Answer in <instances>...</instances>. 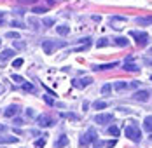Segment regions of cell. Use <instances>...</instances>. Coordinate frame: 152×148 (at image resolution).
Listing matches in <instances>:
<instances>
[{
    "label": "cell",
    "mask_w": 152,
    "mask_h": 148,
    "mask_svg": "<svg viewBox=\"0 0 152 148\" xmlns=\"http://www.w3.org/2000/svg\"><path fill=\"white\" fill-rule=\"evenodd\" d=\"M112 120H114V115H112V113H100V115L94 117V122L100 124V126H103V124H110Z\"/></svg>",
    "instance_id": "cell-6"
},
{
    "label": "cell",
    "mask_w": 152,
    "mask_h": 148,
    "mask_svg": "<svg viewBox=\"0 0 152 148\" xmlns=\"http://www.w3.org/2000/svg\"><path fill=\"white\" fill-rule=\"evenodd\" d=\"M37 124H39V127H51V126H54L56 122H54V118L51 117V115L42 113V115L37 117Z\"/></svg>",
    "instance_id": "cell-4"
},
{
    "label": "cell",
    "mask_w": 152,
    "mask_h": 148,
    "mask_svg": "<svg viewBox=\"0 0 152 148\" xmlns=\"http://www.w3.org/2000/svg\"><path fill=\"white\" fill-rule=\"evenodd\" d=\"M26 115H28V117H33V115H35V112H33L31 108H28V110H26Z\"/></svg>",
    "instance_id": "cell-38"
},
{
    "label": "cell",
    "mask_w": 152,
    "mask_h": 148,
    "mask_svg": "<svg viewBox=\"0 0 152 148\" xmlns=\"http://www.w3.org/2000/svg\"><path fill=\"white\" fill-rule=\"evenodd\" d=\"M19 110H21V108H19L18 104H11L7 110H4V117H14V115L19 113Z\"/></svg>",
    "instance_id": "cell-11"
},
{
    "label": "cell",
    "mask_w": 152,
    "mask_h": 148,
    "mask_svg": "<svg viewBox=\"0 0 152 148\" xmlns=\"http://www.w3.org/2000/svg\"><path fill=\"white\" fill-rule=\"evenodd\" d=\"M122 23H126V17H121V16H112V17H110V25H112L114 30H121Z\"/></svg>",
    "instance_id": "cell-8"
},
{
    "label": "cell",
    "mask_w": 152,
    "mask_h": 148,
    "mask_svg": "<svg viewBox=\"0 0 152 148\" xmlns=\"http://www.w3.org/2000/svg\"><path fill=\"white\" fill-rule=\"evenodd\" d=\"M11 26H14V28H26L21 21H16V19H14V21H11Z\"/></svg>",
    "instance_id": "cell-29"
},
{
    "label": "cell",
    "mask_w": 152,
    "mask_h": 148,
    "mask_svg": "<svg viewBox=\"0 0 152 148\" xmlns=\"http://www.w3.org/2000/svg\"><path fill=\"white\" fill-rule=\"evenodd\" d=\"M31 12H35V14H42V12H47V7H33Z\"/></svg>",
    "instance_id": "cell-25"
},
{
    "label": "cell",
    "mask_w": 152,
    "mask_h": 148,
    "mask_svg": "<svg viewBox=\"0 0 152 148\" xmlns=\"http://www.w3.org/2000/svg\"><path fill=\"white\" fill-rule=\"evenodd\" d=\"M4 21H5V12L0 11V25H4Z\"/></svg>",
    "instance_id": "cell-35"
},
{
    "label": "cell",
    "mask_w": 152,
    "mask_h": 148,
    "mask_svg": "<svg viewBox=\"0 0 152 148\" xmlns=\"http://www.w3.org/2000/svg\"><path fill=\"white\" fill-rule=\"evenodd\" d=\"M54 23H56V21H54L53 17H44V19H42V25H44L46 28H51V26H54Z\"/></svg>",
    "instance_id": "cell-21"
},
{
    "label": "cell",
    "mask_w": 152,
    "mask_h": 148,
    "mask_svg": "<svg viewBox=\"0 0 152 148\" xmlns=\"http://www.w3.org/2000/svg\"><path fill=\"white\" fill-rule=\"evenodd\" d=\"M114 145H115V139H110V141L107 143V148H112Z\"/></svg>",
    "instance_id": "cell-36"
},
{
    "label": "cell",
    "mask_w": 152,
    "mask_h": 148,
    "mask_svg": "<svg viewBox=\"0 0 152 148\" xmlns=\"http://www.w3.org/2000/svg\"><path fill=\"white\" fill-rule=\"evenodd\" d=\"M12 66H14V68H19V66H23V59H21V58L14 59V61H12Z\"/></svg>",
    "instance_id": "cell-31"
},
{
    "label": "cell",
    "mask_w": 152,
    "mask_h": 148,
    "mask_svg": "<svg viewBox=\"0 0 152 148\" xmlns=\"http://www.w3.org/2000/svg\"><path fill=\"white\" fill-rule=\"evenodd\" d=\"M44 101H46L47 104H51V106L54 104V101H53V98H49V96H44Z\"/></svg>",
    "instance_id": "cell-34"
},
{
    "label": "cell",
    "mask_w": 152,
    "mask_h": 148,
    "mask_svg": "<svg viewBox=\"0 0 152 148\" xmlns=\"http://www.w3.org/2000/svg\"><path fill=\"white\" fill-rule=\"evenodd\" d=\"M114 89H115L117 92H122V91H126V89H128V82L119 80V82H115V84H114Z\"/></svg>",
    "instance_id": "cell-14"
},
{
    "label": "cell",
    "mask_w": 152,
    "mask_h": 148,
    "mask_svg": "<svg viewBox=\"0 0 152 148\" xmlns=\"http://www.w3.org/2000/svg\"><path fill=\"white\" fill-rule=\"evenodd\" d=\"M93 82V78L91 77H84V78H75L72 84H74V87H77V89H82V87H86V86H89Z\"/></svg>",
    "instance_id": "cell-7"
},
{
    "label": "cell",
    "mask_w": 152,
    "mask_h": 148,
    "mask_svg": "<svg viewBox=\"0 0 152 148\" xmlns=\"http://www.w3.org/2000/svg\"><path fill=\"white\" fill-rule=\"evenodd\" d=\"M12 80H14L16 84H19V86H21V84H25V78H23V77H19V75H12Z\"/></svg>",
    "instance_id": "cell-28"
},
{
    "label": "cell",
    "mask_w": 152,
    "mask_h": 148,
    "mask_svg": "<svg viewBox=\"0 0 152 148\" xmlns=\"http://www.w3.org/2000/svg\"><path fill=\"white\" fill-rule=\"evenodd\" d=\"M0 45H2V40H0Z\"/></svg>",
    "instance_id": "cell-41"
},
{
    "label": "cell",
    "mask_w": 152,
    "mask_h": 148,
    "mask_svg": "<svg viewBox=\"0 0 152 148\" xmlns=\"http://www.w3.org/2000/svg\"><path fill=\"white\" fill-rule=\"evenodd\" d=\"M21 86H23V89H25L26 92H35V86L30 84V82H25V84H21Z\"/></svg>",
    "instance_id": "cell-23"
},
{
    "label": "cell",
    "mask_w": 152,
    "mask_h": 148,
    "mask_svg": "<svg viewBox=\"0 0 152 148\" xmlns=\"http://www.w3.org/2000/svg\"><path fill=\"white\" fill-rule=\"evenodd\" d=\"M66 145H68V138H66L65 134H61L60 139H58V141L54 143V147H56V148H65Z\"/></svg>",
    "instance_id": "cell-13"
},
{
    "label": "cell",
    "mask_w": 152,
    "mask_h": 148,
    "mask_svg": "<svg viewBox=\"0 0 152 148\" xmlns=\"http://www.w3.org/2000/svg\"><path fill=\"white\" fill-rule=\"evenodd\" d=\"M18 139H19V138H16V136H2V138H0V143H9V145H11V143H16Z\"/></svg>",
    "instance_id": "cell-18"
},
{
    "label": "cell",
    "mask_w": 152,
    "mask_h": 148,
    "mask_svg": "<svg viewBox=\"0 0 152 148\" xmlns=\"http://www.w3.org/2000/svg\"><path fill=\"white\" fill-rule=\"evenodd\" d=\"M56 31H58V35L65 37V35H68V33H70V28H68L66 25H61V26H56Z\"/></svg>",
    "instance_id": "cell-16"
},
{
    "label": "cell",
    "mask_w": 152,
    "mask_h": 148,
    "mask_svg": "<svg viewBox=\"0 0 152 148\" xmlns=\"http://www.w3.org/2000/svg\"><path fill=\"white\" fill-rule=\"evenodd\" d=\"M108 134L117 138V136L121 134V131H119V127H117V126H110V127H108Z\"/></svg>",
    "instance_id": "cell-22"
},
{
    "label": "cell",
    "mask_w": 152,
    "mask_h": 148,
    "mask_svg": "<svg viewBox=\"0 0 152 148\" xmlns=\"http://www.w3.org/2000/svg\"><path fill=\"white\" fill-rule=\"evenodd\" d=\"M126 136H128L131 141L138 143V141H140V138H142V133H140L138 126H135V124H129V126L126 127Z\"/></svg>",
    "instance_id": "cell-2"
},
{
    "label": "cell",
    "mask_w": 152,
    "mask_h": 148,
    "mask_svg": "<svg viewBox=\"0 0 152 148\" xmlns=\"http://www.w3.org/2000/svg\"><path fill=\"white\" fill-rule=\"evenodd\" d=\"M5 37H7V38H16V40H19V33H16V31H9V33H5Z\"/></svg>",
    "instance_id": "cell-27"
},
{
    "label": "cell",
    "mask_w": 152,
    "mask_h": 148,
    "mask_svg": "<svg viewBox=\"0 0 152 148\" xmlns=\"http://www.w3.org/2000/svg\"><path fill=\"white\" fill-rule=\"evenodd\" d=\"M96 139H98V134H96V131H94V129H88V133H84L82 136H80V145H82V147L91 145V143H94Z\"/></svg>",
    "instance_id": "cell-3"
},
{
    "label": "cell",
    "mask_w": 152,
    "mask_h": 148,
    "mask_svg": "<svg viewBox=\"0 0 152 148\" xmlns=\"http://www.w3.org/2000/svg\"><path fill=\"white\" fill-rule=\"evenodd\" d=\"M12 56H14V51H12V49H5V51L0 54V59H2V61H7V59H11Z\"/></svg>",
    "instance_id": "cell-15"
},
{
    "label": "cell",
    "mask_w": 152,
    "mask_h": 148,
    "mask_svg": "<svg viewBox=\"0 0 152 148\" xmlns=\"http://www.w3.org/2000/svg\"><path fill=\"white\" fill-rule=\"evenodd\" d=\"M152 118H151V115H147V117H145V120H143V127H145V131H147V133H151L152 131Z\"/></svg>",
    "instance_id": "cell-20"
},
{
    "label": "cell",
    "mask_w": 152,
    "mask_h": 148,
    "mask_svg": "<svg viewBox=\"0 0 152 148\" xmlns=\"http://www.w3.org/2000/svg\"><path fill=\"white\" fill-rule=\"evenodd\" d=\"M133 98H135L137 101H149V99H151V91H147V89H145V91H137Z\"/></svg>",
    "instance_id": "cell-9"
},
{
    "label": "cell",
    "mask_w": 152,
    "mask_h": 148,
    "mask_svg": "<svg viewBox=\"0 0 152 148\" xmlns=\"http://www.w3.org/2000/svg\"><path fill=\"white\" fill-rule=\"evenodd\" d=\"M107 106H108V103H107V101H102V99H98V101L93 103V108H94V110H105Z\"/></svg>",
    "instance_id": "cell-17"
},
{
    "label": "cell",
    "mask_w": 152,
    "mask_h": 148,
    "mask_svg": "<svg viewBox=\"0 0 152 148\" xmlns=\"http://www.w3.org/2000/svg\"><path fill=\"white\" fill-rule=\"evenodd\" d=\"M114 42H115V45H119V47H126V45H129V40L124 38V37H117Z\"/></svg>",
    "instance_id": "cell-19"
},
{
    "label": "cell",
    "mask_w": 152,
    "mask_h": 148,
    "mask_svg": "<svg viewBox=\"0 0 152 148\" xmlns=\"http://www.w3.org/2000/svg\"><path fill=\"white\" fill-rule=\"evenodd\" d=\"M0 131H5V126H2V124H0Z\"/></svg>",
    "instance_id": "cell-40"
},
{
    "label": "cell",
    "mask_w": 152,
    "mask_h": 148,
    "mask_svg": "<svg viewBox=\"0 0 152 148\" xmlns=\"http://www.w3.org/2000/svg\"><path fill=\"white\" fill-rule=\"evenodd\" d=\"M137 23H138V25H143V23H145V25H151V17H149V16H147L145 19H143V17H138Z\"/></svg>",
    "instance_id": "cell-26"
},
{
    "label": "cell",
    "mask_w": 152,
    "mask_h": 148,
    "mask_svg": "<svg viewBox=\"0 0 152 148\" xmlns=\"http://www.w3.org/2000/svg\"><path fill=\"white\" fill-rule=\"evenodd\" d=\"M14 124H16V126H23V120H21V118H18V117H16V118H14Z\"/></svg>",
    "instance_id": "cell-37"
},
{
    "label": "cell",
    "mask_w": 152,
    "mask_h": 148,
    "mask_svg": "<svg viewBox=\"0 0 152 148\" xmlns=\"http://www.w3.org/2000/svg\"><path fill=\"white\" fill-rule=\"evenodd\" d=\"M65 42H58V40H53V38H46L44 42H42V49H44V52L46 54H53L56 49H60V47H65Z\"/></svg>",
    "instance_id": "cell-1"
},
{
    "label": "cell",
    "mask_w": 152,
    "mask_h": 148,
    "mask_svg": "<svg viewBox=\"0 0 152 148\" xmlns=\"http://www.w3.org/2000/svg\"><path fill=\"white\" fill-rule=\"evenodd\" d=\"M14 47H16V49H25V44H23V42H19V40H16Z\"/></svg>",
    "instance_id": "cell-33"
},
{
    "label": "cell",
    "mask_w": 152,
    "mask_h": 148,
    "mask_svg": "<svg viewBox=\"0 0 152 148\" xmlns=\"http://www.w3.org/2000/svg\"><path fill=\"white\" fill-rule=\"evenodd\" d=\"M122 68H124L126 72H133V73H138V72H140V68H138L135 63H128V61L124 63V66H122Z\"/></svg>",
    "instance_id": "cell-12"
},
{
    "label": "cell",
    "mask_w": 152,
    "mask_h": 148,
    "mask_svg": "<svg viewBox=\"0 0 152 148\" xmlns=\"http://www.w3.org/2000/svg\"><path fill=\"white\" fill-rule=\"evenodd\" d=\"M44 145H46V138H40V139L35 143V148H42Z\"/></svg>",
    "instance_id": "cell-32"
},
{
    "label": "cell",
    "mask_w": 152,
    "mask_h": 148,
    "mask_svg": "<svg viewBox=\"0 0 152 148\" xmlns=\"http://www.w3.org/2000/svg\"><path fill=\"white\" fill-rule=\"evenodd\" d=\"M107 40H108V38H100V40L96 42V47H100V49H102V47H105V45L108 44Z\"/></svg>",
    "instance_id": "cell-30"
},
{
    "label": "cell",
    "mask_w": 152,
    "mask_h": 148,
    "mask_svg": "<svg viewBox=\"0 0 152 148\" xmlns=\"http://www.w3.org/2000/svg\"><path fill=\"white\" fill-rule=\"evenodd\" d=\"M129 35H131L133 38H137V42L140 45H147L149 44V35L143 33V31H129Z\"/></svg>",
    "instance_id": "cell-5"
},
{
    "label": "cell",
    "mask_w": 152,
    "mask_h": 148,
    "mask_svg": "<svg viewBox=\"0 0 152 148\" xmlns=\"http://www.w3.org/2000/svg\"><path fill=\"white\" fill-rule=\"evenodd\" d=\"M110 91H112V86H110V84H105V86L102 87V94H103V96H108Z\"/></svg>",
    "instance_id": "cell-24"
},
{
    "label": "cell",
    "mask_w": 152,
    "mask_h": 148,
    "mask_svg": "<svg viewBox=\"0 0 152 148\" xmlns=\"http://www.w3.org/2000/svg\"><path fill=\"white\" fill-rule=\"evenodd\" d=\"M21 2H31V4H35L37 0H21Z\"/></svg>",
    "instance_id": "cell-39"
},
{
    "label": "cell",
    "mask_w": 152,
    "mask_h": 148,
    "mask_svg": "<svg viewBox=\"0 0 152 148\" xmlns=\"http://www.w3.org/2000/svg\"><path fill=\"white\" fill-rule=\"evenodd\" d=\"M115 66H119L117 61H114V63H107V65H94L93 70H96V72H103V70H110V68H115Z\"/></svg>",
    "instance_id": "cell-10"
}]
</instances>
